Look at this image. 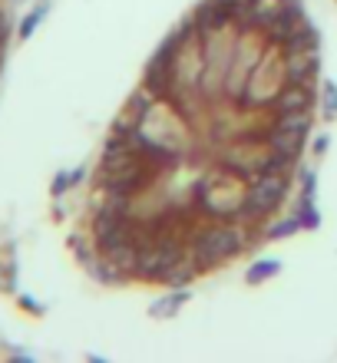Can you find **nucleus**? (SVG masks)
<instances>
[{
    "instance_id": "1",
    "label": "nucleus",
    "mask_w": 337,
    "mask_h": 363,
    "mask_svg": "<svg viewBox=\"0 0 337 363\" xmlns=\"http://www.w3.org/2000/svg\"><path fill=\"white\" fill-rule=\"evenodd\" d=\"M245 191H248V179L219 162L215 172L199 179L192 201L209 215V218L228 221V218H235L241 211V205H245Z\"/></svg>"
},
{
    "instance_id": "2",
    "label": "nucleus",
    "mask_w": 337,
    "mask_h": 363,
    "mask_svg": "<svg viewBox=\"0 0 337 363\" xmlns=\"http://www.w3.org/2000/svg\"><path fill=\"white\" fill-rule=\"evenodd\" d=\"M245 231L248 228L225 225V221H219V225H199V228L192 231V238H189L195 264L202 271H209V268H215V264H222V261L235 258V255L251 241Z\"/></svg>"
},
{
    "instance_id": "3",
    "label": "nucleus",
    "mask_w": 337,
    "mask_h": 363,
    "mask_svg": "<svg viewBox=\"0 0 337 363\" xmlns=\"http://www.w3.org/2000/svg\"><path fill=\"white\" fill-rule=\"evenodd\" d=\"M284 47L268 43L265 57L258 60V67L251 69L248 86L241 93V106L245 109H271V103L278 99V93L288 86V69H284Z\"/></svg>"
},
{
    "instance_id": "4",
    "label": "nucleus",
    "mask_w": 337,
    "mask_h": 363,
    "mask_svg": "<svg viewBox=\"0 0 337 363\" xmlns=\"http://www.w3.org/2000/svg\"><path fill=\"white\" fill-rule=\"evenodd\" d=\"M136 129H139L149 143L185 152V139H189L185 116H182V109H179L175 103H169V99H155V103L143 113V119H139Z\"/></svg>"
},
{
    "instance_id": "5",
    "label": "nucleus",
    "mask_w": 337,
    "mask_h": 363,
    "mask_svg": "<svg viewBox=\"0 0 337 363\" xmlns=\"http://www.w3.org/2000/svg\"><path fill=\"white\" fill-rule=\"evenodd\" d=\"M202 50H205L202 96H225V79H228L231 57H235V27L205 30Z\"/></svg>"
},
{
    "instance_id": "6",
    "label": "nucleus",
    "mask_w": 337,
    "mask_h": 363,
    "mask_svg": "<svg viewBox=\"0 0 337 363\" xmlns=\"http://www.w3.org/2000/svg\"><path fill=\"white\" fill-rule=\"evenodd\" d=\"M268 50V37L261 30H235V57H231V69L225 79V96L241 99L245 86H248L251 69L258 67V60Z\"/></svg>"
},
{
    "instance_id": "7",
    "label": "nucleus",
    "mask_w": 337,
    "mask_h": 363,
    "mask_svg": "<svg viewBox=\"0 0 337 363\" xmlns=\"http://www.w3.org/2000/svg\"><path fill=\"white\" fill-rule=\"evenodd\" d=\"M271 149L265 139H235V145H228L225 152H219V162L235 169L238 175L251 179V175H261L268 172V162H271Z\"/></svg>"
},
{
    "instance_id": "8",
    "label": "nucleus",
    "mask_w": 337,
    "mask_h": 363,
    "mask_svg": "<svg viewBox=\"0 0 337 363\" xmlns=\"http://www.w3.org/2000/svg\"><path fill=\"white\" fill-rule=\"evenodd\" d=\"M235 10H238V0H202L195 10V20H199L202 33L205 30H225L235 27Z\"/></svg>"
},
{
    "instance_id": "9",
    "label": "nucleus",
    "mask_w": 337,
    "mask_h": 363,
    "mask_svg": "<svg viewBox=\"0 0 337 363\" xmlns=\"http://www.w3.org/2000/svg\"><path fill=\"white\" fill-rule=\"evenodd\" d=\"M284 69H288V86H314V77H318V50L288 53L284 57Z\"/></svg>"
},
{
    "instance_id": "10",
    "label": "nucleus",
    "mask_w": 337,
    "mask_h": 363,
    "mask_svg": "<svg viewBox=\"0 0 337 363\" xmlns=\"http://www.w3.org/2000/svg\"><path fill=\"white\" fill-rule=\"evenodd\" d=\"M314 86H284L278 93V99L271 103V113H304V109H314Z\"/></svg>"
},
{
    "instance_id": "11",
    "label": "nucleus",
    "mask_w": 337,
    "mask_h": 363,
    "mask_svg": "<svg viewBox=\"0 0 337 363\" xmlns=\"http://www.w3.org/2000/svg\"><path fill=\"white\" fill-rule=\"evenodd\" d=\"M284 50L288 53H298V50H318V30L314 23H308V17H301L294 27H291L288 40H284Z\"/></svg>"
},
{
    "instance_id": "12",
    "label": "nucleus",
    "mask_w": 337,
    "mask_h": 363,
    "mask_svg": "<svg viewBox=\"0 0 337 363\" xmlns=\"http://www.w3.org/2000/svg\"><path fill=\"white\" fill-rule=\"evenodd\" d=\"M47 13H50V4L43 0L40 7H33V10L27 13V17H23V23L17 27V37H20V40H30V37H33V30H37L40 23H43V17H47Z\"/></svg>"
},
{
    "instance_id": "13",
    "label": "nucleus",
    "mask_w": 337,
    "mask_h": 363,
    "mask_svg": "<svg viewBox=\"0 0 337 363\" xmlns=\"http://www.w3.org/2000/svg\"><path fill=\"white\" fill-rule=\"evenodd\" d=\"M189 301V291H175V294H169V297H162V301H155L153 304V311L149 314L153 317H172L179 307Z\"/></svg>"
},
{
    "instance_id": "14",
    "label": "nucleus",
    "mask_w": 337,
    "mask_h": 363,
    "mask_svg": "<svg viewBox=\"0 0 337 363\" xmlns=\"http://www.w3.org/2000/svg\"><path fill=\"white\" fill-rule=\"evenodd\" d=\"M281 271V264L278 261H255V264H251L248 268V274H245V281H248V284H261V281H268V277H275Z\"/></svg>"
},
{
    "instance_id": "15",
    "label": "nucleus",
    "mask_w": 337,
    "mask_h": 363,
    "mask_svg": "<svg viewBox=\"0 0 337 363\" xmlns=\"http://www.w3.org/2000/svg\"><path fill=\"white\" fill-rule=\"evenodd\" d=\"M294 228H301L298 215H294V218H288V221H278V225L268 231V238L271 241H275V238H288V235H294Z\"/></svg>"
},
{
    "instance_id": "16",
    "label": "nucleus",
    "mask_w": 337,
    "mask_h": 363,
    "mask_svg": "<svg viewBox=\"0 0 337 363\" xmlns=\"http://www.w3.org/2000/svg\"><path fill=\"white\" fill-rule=\"evenodd\" d=\"M324 116H328V119L337 116V86L334 83H324Z\"/></svg>"
},
{
    "instance_id": "17",
    "label": "nucleus",
    "mask_w": 337,
    "mask_h": 363,
    "mask_svg": "<svg viewBox=\"0 0 337 363\" xmlns=\"http://www.w3.org/2000/svg\"><path fill=\"white\" fill-rule=\"evenodd\" d=\"M67 189H73V172H57V179H53V185H50V191H53V195H63V191Z\"/></svg>"
},
{
    "instance_id": "18",
    "label": "nucleus",
    "mask_w": 337,
    "mask_h": 363,
    "mask_svg": "<svg viewBox=\"0 0 337 363\" xmlns=\"http://www.w3.org/2000/svg\"><path fill=\"white\" fill-rule=\"evenodd\" d=\"M20 307H27L30 314H43V304H40V301H33V297H30V294H23V297H20Z\"/></svg>"
},
{
    "instance_id": "19",
    "label": "nucleus",
    "mask_w": 337,
    "mask_h": 363,
    "mask_svg": "<svg viewBox=\"0 0 337 363\" xmlns=\"http://www.w3.org/2000/svg\"><path fill=\"white\" fill-rule=\"evenodd\" d=\"M324 149H328V135H321L318 143H314V152H324Z\"/></svg>"
},
{
    "instance_id": "20",
    "label": "nucleus",
    "mask_w": 337,
    "mask_h": 363,
    "mask_svg": "<svg viewBox=\"0 0 337 363\" xmlns=\"http://www.w3.org/2000/svg\"><path fill=\"white\" fill-rule=\"evenodd\" d=\"M241 4H255V0H241Z\"/></svg>"
},
{
    "instance_id": "21",
    "label": "nucleus",
    "mask_w": 337,
    "mask_h": 363,
    "mask_svg": "<svg viewBox=\"0 0 337 363\" xmlns=\"http://www.w3.org/2000/svg\"><path fill=\"white\" fill-rule=\"evenodd\" d=\"M13 4H23V0H13Z\"/></svg>"
}]
</instances>
